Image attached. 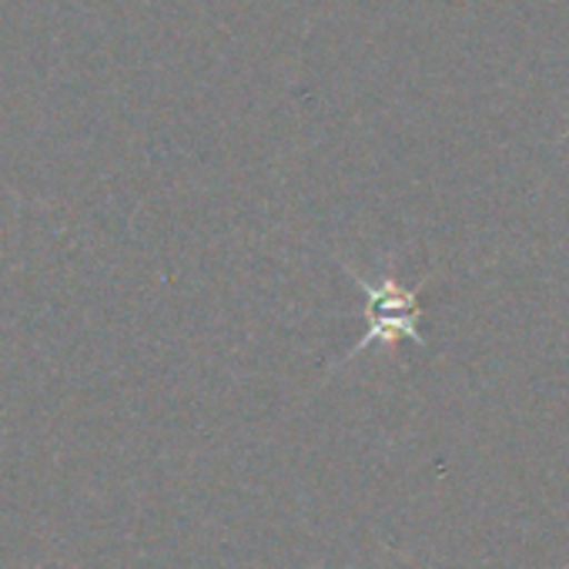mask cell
Listing matches in <instances>:
<instances>
[{"instance_id":"6da1fadb","label":"cell","mask_w":569,"mask_h":569,"mask_svg":"<svg viewBox=\"0 0 569 569\" xmlns=\"http://www.w3.org/2000/svg\"><path fill=\"white\" fill-rule=\"evenodd\" d=\"M362 289L369 296V336L362 339L359 349L372 346V342H392L399 336H409V339H419L416 332V292H406L399 289L396 281H382V284H372V281H362Z\"/></svg>"}]
</instances>
